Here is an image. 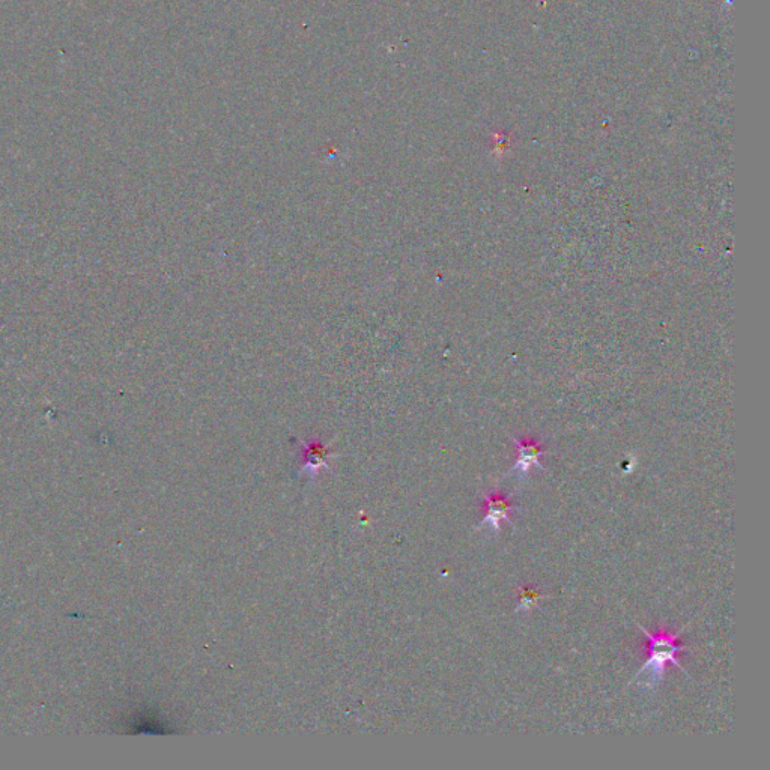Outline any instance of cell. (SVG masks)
<instances>
[{
    "instance_id": "1",
    "label": "cell",
    "mask_w": 770,
    "mask_h": 770,
    "mask_svg": "<svg viewBox=\"0 0 770 770\" xmlns=\"http://www.w3.org/2000/svg\"><path fill=\"white\" fill-rule=\"evenodd\" d=\"M638 628H640L647 637V653H649V659H647L646 664L637 671L634 679L629 683L635 682L638 677L647 674V679L641 680V685L647 686V688H655L656 683H659L664 679L665 667H667L668 664L676 665L680 670L686 671L685 668L680 665L679 658H677V656L685 650V647L680 646V644L677 643V638L682 634L685 626H683L679 632H676V634H668V632L662 631L661 629L656 635L650 634L649 631L644 629V626L638 625Z\"/></svg>"
},
{
    "instance_id": "2",
    "label": "cell",
    "mask_w": 770,
    "mask_h": 770,
    "mask_svg": "<svg viewBox=\"0 0 770 770\" xmlns=\"http://www.w3.org/2000/svg\"><path fill=\"white\" fill-rule=\"evenodd\" d=\"M510 498H512L510 495L509 497H503V495H500L495 491L492 492V494L485 495L486 516L483 518V521L477 525L476 530H480V528L485 527V525H489L492 533L498 534L500 533L501 521L506 519L507 522L512 524L509 515L510 512L516 510V506L510 504Z\"/></svg>"
},
{
    "instance_id": "3",
    "label": "cell",
    "mask_w": 770,
    "mask_h": 770,
    "mask_svg": "<svg viewBox=\"0 0 770 770\" xmlns=\"http://www.w3.org/2000/svg\"><path fill=\"white\" fill-rule=\"evenodd\" d=\"M516 444H518V459H516V464L513 465L510 473H518L519 477H525L531 467L543 468L539 461L540 456L543 455V450L539 444L531 443V441Z\"/></svg>"
},
{
    "instance_id": "4",
    "label": "cell",
    "mask_w": 770,
    "mask_h": 770,
    "mask_svg": "<svg viewBox=\"0 0 770 770\" xmlns=\"http://www.w3.org/2000/svg\"><path fill=\"white\" fill-rule=\"evenodd\" d=\"M519 590V604L516 607V613H522V611H531L537 607L539 601L549 598V596L542 595L537 592L533 587H518Z\"/></svg>"
}]
</instances>
